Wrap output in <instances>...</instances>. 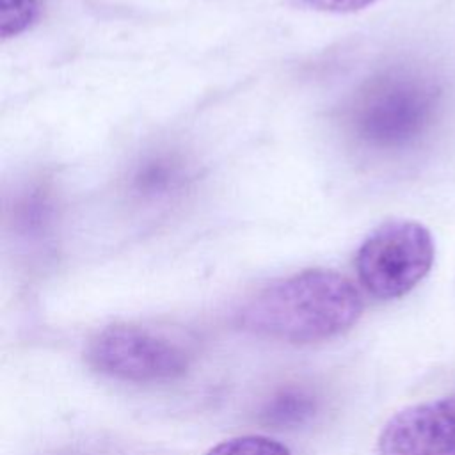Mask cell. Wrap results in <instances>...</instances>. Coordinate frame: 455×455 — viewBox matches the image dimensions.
Wrapping results in <instances>:
<instances>
[{
    "instance_id": "obj_4",
    "label": "cell",
    "mask_w": 455,
    "mask_h": 455,
    "mask_svg": "<svg viewBox=\"0 0 455 455\" xmlns=\"http://www.w3.org/2000/svg\"><path fill=\"white\" fill-rule=\"evenodd\" d=\"M430 231L414 220H387L359 245L355 272L364 290L380 300L407 295L434 265Z\"/></svg>"
},
{
    "instance_id": "obj_9",
    "label": "cell",
    "mask_w": 455,
    "mask_h": 455,
    "mask_svg": "<svg viewBox=\"0 0 455 455\" xmlns=\"http://www.w3.org/2000/svg\"><path fill=\"white\" fill-rule=\"evenodd\" d=\"M377 0H299L300 5L322 12H334V14H347L361 11Z\"/></svg>"
},
{
    "instance_id": "obj_6",
    "label": "cell",
    "mask_w": 455,
    "mask_h": 455,
    "mask_svg": "<svg viewBox=\"0 0 455 455\" xmlns=\"http://www.w3.org/2000/svg\"><path fill=\"white\" fill-rule=\"evenodd\" d=\"M187 169L176 155H153L144 158L133 171L130 187L132 192L144 201L165 199L183 188Z\"/></svg>"
},
{
    "instance_id": "obj_8",
    "label": "cell",
    "mask_w": 455,
    "mask_h": 455,
    "mask_svg": "<svg viewBox=\"0 0 455 455\" xmlns=\"http://www.w3.org/2000/svg\"><path fill=\"white\" fill-rule=\"evenodd\" d=\"M43 0H0V36L14 37L30 28L41 16Z\"/></svg>"
},
{
    "instance_id": "obj_5",
    "label": "cell",
    "mask_w": 455,
    "mask_h": 455,
    "mask_svg": "<svg viewBox=\"0 0 455 455\" xmlns=\"http://www.w3.org/2000/svg\"><path fill=\"white\" fill-rule=\"evenodd\" d=\"M375 448L379 455H455V395L400 409Z\"/></svg>"
},
{
    "instance_id": "obj_1",
    "label": "cell",
    "mask_w": 455,
    "mask_h": 455,
    "mask_svg": "<svg viewBox=\"0 0 455 455\" xmlns=\"http://www.w3.org/2000/svg\"><path fill=\"white\" fill-rule=\"evenodd\" d=\"M363 309V297L347 275L307 268L251 297L238 311V323L259 338L307 345L345 334L359 322Z\"/></svg>"
},
{
    "instance_id": "obj_3",
    "label": "cell",
    "mask_w": 455,
    "mask_h": 455,
    "mask_svg": "<svg viewBox=\"0 0 455 455\" xmlns=\"http://www.w3.org/2000/svg\"><path fill=\"white\" fill-rule=\"evenodd\" d=\"M439 91L432 80L391 71L370 80L357 92L348 123L354 135L377 149H398L416 140L432 123Z\"/></svg>"
},
{
    "instance_id": "obj_7",
    "label": "cell",
    "mask_w": 455,
    "mask_h": 455,
    "mask_svg": "<svg viewBox=\"0 0 455 455\" xmlns=\"http://www.w3.org/2000/svg\"><path fill=\"white\" fill-rule=\"evenodd\" d=\"M204 455H291V451L272 437L249 434L224 439Z\"/></svg>"
},
{
    "instance_id": "obj_2",
    "label": "cell",
    "mask_w": 455,
    "mask_h": 455,
    "mask_svg": "<svg viewBox=\"0 0 455 455\" xmlns=\"http://www.w3.org/2000/svg\"><path fill=\"white\" fill-rule=\"evenodd\" d=\"M87 364L110 379L133 384L171 382L183 377L196 345L187 334L146 323H112L98 331L84 350Z\"/></svg>"
}]
</instances>
